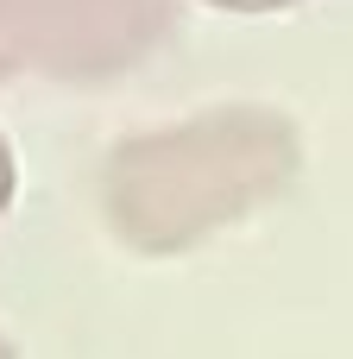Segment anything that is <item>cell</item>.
<instances>
[{"mask_svg":"<svg viewBox=\"0 0 353 359\" xmlns=\"http://www.w3.org/2000/svg\"><path fill=\"white\" fill-rule=\"evenodd\" d=\"M177 19V0H19V69L88 88L145 63Z\"/></svg>","mask_w":353,"mask_h":359,"instance_id":"7a4b0ae2","label":"cell"},{"mask_svg":"<svg viewBox=\"0 0 353 359\" xmlns=\"http://www.w3.org/2000/svg\"><path fill=\"white\" fill-rule=\"evenodd\" d=\"M19 69V0H0V82Z\"/></svg>","mask_w":353,"mask_h":359,"instance_id":"3957f363","label":"cell"},{"mask_svg":"<svg viewBox=\"0 0 353 359\" xmlns=\"http://www.w3.org/2000/svg\"><path fill=\"white\" fill-rule=\"evenodd\" d=\"M13 183H19V170H13V145L0 139V215L13 208Z\"/></svg>","mask_w":353,"mask_h":359,"instance_id":"277c9868","label":"cell"},{"mask_svg":"<svg viewBox=\"0 0 353 359\" xmlns=\"http://www.w3.org/2000/svg\"><path fill=\"white\" fill-rule=\"evenodd\" d=\"M0 359H13V341H6V334H0Z\"/></svg>","mask_w":353,"mask_h":359,"instance_id":"8992f818","label":"cell"},{"mask_svg":"<svg viewBox=\"0 0 353 359\" xmlns=\"http://www.w3.org/2000/svg\"><path fill=\"white\" fill-rule=\"evenodd\" d=\"M208 6H221V13H284L297 0H208Z\"/></svg>","mask_w":353,"mask_h":359,"instance_id":"5b68a950","label":"cell"},{"mask_svg":"<svg viewBox=\"0 0 353 359\" xmlns=\"http://www.w3.org/2000/svg\"><path fill=\"white\" fill-rule=\"evenodd\" d=\"M303 177V139L278 107L227 101L126 133L101 158V221L139 259H177L259 215Z\"/></svg>","mask_w":353,"mask_h":359,"instance_id":"6da1fadb","label":"cell"}]
</instances>
